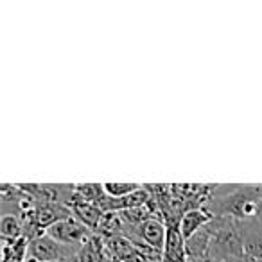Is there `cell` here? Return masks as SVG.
Listing matches in <instances>:
<instances>
[{
	"label": "cell",
	"mask_w": 262,
	"mask_h": 262,
	"mask_svg": "<svg viewBox=\"0 0 262 262\" xmlns=\"http://www.w3.org/2000/svg\"><path fill=\"white\" fill-rule=\"evenodd\" d=\"M81 246H67L47 233L29 241L27 262H77Z\"/></svg>",
	"instance_id": "cell-1"
},
{
	"label": "cell",
	"mask_w": 262,
	"mask_h": 262,
	"mask_svg": "<svg viewBox=\"0 0 262 262\" xmlns=\"http://www.w3.org/2000/svg\"><path fill=\"white\" fill-rule=\"evenodd\" d=\"M102 187H104L106 196L120 200V198H126L135 192V190L142 189L144 185H140V183H112L110 182V183H102Z\"/></svg>",
	"instance_id": "cell-7"
},
{
	"label": "cell",
	"mask_w": 262,
	"mask_h": 262,
	"mask_svg": "<svg viewBox=\"0 0 262 262\" xmlns=\"http://www.w3.org/2000/svg\"><path fill=\"white\" fill-rule=\"evenodd\" d=\"M45 233L49 237H52L54 241H58V243L67 244V246H83L94 235V232L88 230L84 225H81L74 215L69 219L54 223V225L45 230Z\"/></svg>",
	"instance_id": "cell-2"
},
{
	"label": "cell",
	"mask_w": 262,
	"mask_h": 262,
	"mask_svg": "<svg viewBox=\"0 0 262 262\" xmlns=\"http://www.w3.org/2000/svg\"><path fill=\"white\" fill-rule=\"evenodd\" d=\"M0 233L2 241H16L20 237H26L22 219L15 214H4L0 219Z\"/></svg>",
	"instance_id": "cell-6"
},
{
	"label": "cell",
	"mask_w": 262,
	"mask_h": 262,
	"mask_svg": "<svg viewBox=\"0 0 262 262\" xmlns=\"http://www.w3.org/2000/svg\"><path fill=\"white\" fill-rule=\"evenodd\" d=\"M212 219H214V215L207 208H190V210H185L182 214V219H180V232H182L183 239L189 241L201 228H205Z\"/></svg>",
	"instance_id": "cell-5"
},
{
	"label": "cell",
	"mask_w": 262,
	"mask_h": 262,
	"mask_svg": "<svg viewBox=\"0 0 262 262\" xmlns=\"http://www.w3.org/2000/svg\"><path fill=\"white\" fill-rule=\"evenodd\" d=\"M113 262H115V260H113Z\"/></svg>",
	"instance_id": "cell-9"
},
{
	"label": "cell",
	"mask_w": 262,
	"mask_h": 262,
	"mask_svg": "<svg viewBox=\"0 0 262 262\" xmlns=\"http://www.w3.org/2000/svg\"><path fill=\"white\" fill-rule=\"evenodd\" d=\"M243 262H262V257H248V255H244Z\"/></svg>",
	"instance_id": "cell-8"
},
{
	"label": "cell",
	"mask_w": 262,
	"mask_h": 262,
	"mask_svg": "<svg viewBox=\"0 0 262 262\" xmlns=\"http://www.w3.org/2000/svg\"><path fill=\"white\" fill-rule=\"evenodd\" d=\"M70 210H72V215L84 225L88 230H92L94 233L99 232L102 225V219H104V212L99 207L97 203H90V201H74L70 205Z\"/></svg>",
	"instance_id": "cell-4"
},
{
	"label": "cell",
	"mask_w": 262,
	"mask_h": 262,
	"mask_svg": "<svg viewBox=\"0 0 262 262\" xmlns=\"http://www.w3.org/2000/svg\"><path fill=\"white\" fill-rule=\"evenodd\" d=\"M135 243H144L153 250L164 251L167 243V225L164 219L151 217L135 226Z\"/></svg>",
	"instance_id": "cell-3"
}]
</instances>
